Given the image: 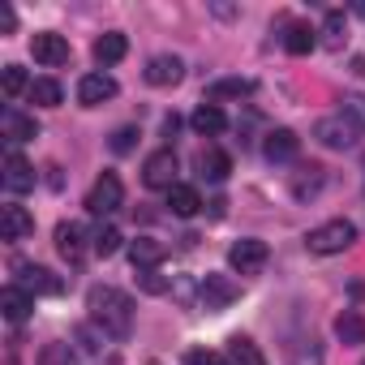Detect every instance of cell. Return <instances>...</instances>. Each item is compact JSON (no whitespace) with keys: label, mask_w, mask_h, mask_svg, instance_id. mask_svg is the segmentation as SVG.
<instances>
[{"label":"cell","mask_w":365,"mask_h":365,"mask_svg":"<svg viewBox=\"0 0 365 365\" xmlns=\"http://www.w3.org/2000/svg\"><path fill=\"white\" fill-rule=\"evenodd\" d=\"M344 39H348V26H344V14H339V9H331V14L322 18V48H331V52H339V48H344Z\"/></svg>","instance_id":"28"},{"label":"cell","mask_w":365,"mask_h":365,"mask_svg":"<svg viewBox=\"0 0 365 365\" xmlns=\"http://www.w3.org/2000/svg\"><path fill=\"white\" fill-rule=\"evenodd\" d=\"M0 31H5V35H14V31H18V14H14L9 5H0Z\"/></svg>","instance_id":"38"},{"label":"cell","mask_w":365,"mask_h":365,"mask_svg":"<svg viewBox=\"0 0 365 365\" xmlns=\"http://www.w3.org/2000/svg\"><path fill=\"white\" fill-rule=\"evenodd\" d=\"M120 202H125V185H120L116 172H103L95 185H91V194H86V211L91 215H112Z\"/></svg>","instance_id":"4"},{"label":"cell","mask_w":365,"mask_h":365,"mask_svg":"<svg viewBox=\"0 0 365 365\" xmlns=\"http://www.w3.org/2000/svg\"><path fill=\"white\" fill-rule=\"evenodd\" d=\"M133 138H138V129H133V125H125V129H116V133H112V150H116V155H125V150H133Z\"/></svg>","instance_id":"35"},{"label":"cell","mask_w":365,"mask_h":365,"mask_svg":"<svg viewBox=\"0 0 365 365\" xmlns=\"http://www.w3.org/2000/svg\"><path fill=\"white\" fill-rule=\"evenodd\" d=\"M228 361H232V365H267L262 348H258L250 335H232V339H228Z\"/></svg>","instance_id":"21"},{"label":"cell","mask_w":365,"mask_h":365,"mask_svg":"<svg viewBox=\"0 0 365 365\" xmlns=\"http://www.w3.org/2000/svg\"><path fill=\"white\" fill-rule=\"evenodd\" d=\"M297 146H301V138H297L292 129H271L267 142H262V150H267L271 163H288V159H297Z\"/></svg>","instance_id":"16"},{"label":"cell","mask_w":365,"mask_h":365,"mask_svg":"<svg viewBox=\"0 0 365 365\" xmlns=\"http://www.w3.org/2000/svg\"><path fill=\"white\" fill-rule=\"evenodd\" d=\"M35 232V215L26 211V207H5V215H0V237L5 241H26Z\"/></svg>","instance_id":"14"},{"label":"cell","mask_w":365,"mask_h":365,"mask_svg":"<svg viewBox=\"0 0 365 365\" xmlns=\"http://www.w3.org/2000/svg\"><path fill=\"white\" fill-rule=\"evenodd\" d=\"M125 52H129V39H125L120 31H108V35L95 43V61H99V65H116V61H125Z\"/></svg>","instance_id":"23"},{"label":"cell","mask_w":365,"mask_h":365,"mask_svg":"<svg viewBox=\"0 0 365 365\" xmlns=\"http://www.w3.org/2000/svg\"><path fill=\"white\" fill-rule=\"evenodd\" d=\"M86 309H91V318L103 327V335H112V339H129V335H133V301H129L120 288L95 284V288L86 292Z\"/></svg>","instance_id":"1"},{"label":"cell","mask_w":365,"mask_h":365,"mask_svg":"<svg viewBox=\"0 0 365 365\" xmlns=\"http://www.w3.org/2000/svg\"><path fill=\"white\" fill-rule=\"evenodd\" d=\"M185 365H232L228 356H215V352H190Z\"/></svg>","instance_id":"36"},{"label":"cell","mask_w":365,"mask_h":365,"mask_svg":"<svg viewBox=\"0 0 365 365\" xmlns=\"http://www.w3.org/2000/svg\"><path fill=\"white\" fill-rule=\"evenodd\" d=\"M142 180H146L150 190H172L176 185V155L172 150H155L142 163Z\"/></svg>","instance_id":"8"},{"label":"cell","mask_w":365,"mask_h":365,"mask_svg":"<svg viewBox=\"0 0 365 365\" xmlns=\"http://www.w3.org/2000/svg\"><path fill=\"white\" fill-rule=\"evenodd\" d=\"M237 297H241V288H237L232 275H215V271H207L202 284H198V301H202V309H228Z\"/></svg>","instance_id":"5"},{"label":"cell","mask_w":365,"mask_h":365,"mask_svg":"<svg viewBox=\"0 0 365 365\" xmlns=\"http://www.w3.org/2000/svg\"><path fill=\"white\" fill-rule=\"evenodd\" d=\"M0 86H5V95H9V99H18L22 91H31V78H26V69H22V65H5V69H0Z\"/></svg>","instance_id":"30"},{"label":"cell","mask_w":365,"mask_h":365,"mask_svg":"<svg viewBox=\"0 0 365 365\" xmlns=\"http://www.w3.org/2000/svg\"><path fill=\"white\" fill-rule=\"evenodd\" d=\"M284 48H288L292 56H305V52H314V48H318V31H314V26H305V22H292V26H288V35H284Z\"/></svg>","instance_id":"22"},{"label":"cell","mask_w":365,"mask_h":365,"mask_svg":"<svg viewBox=\"0 0 365 365\" xmlns=\"http://www.w3.org/2000/svg\"><path fill=\"white\" fill-rule=\"evenodd\" d=\"M138 288H142L146 297H163V292L172 288V279H163L159 271H138Z\"/></svg>","instance_id":"32"},{"label":"cell","mask_w":365,"mask_h":365,"mask_svg":"<svg viewBox=\"0 0 365 365\" xmlns=\"http://www.w3.org/2000/svg\"><path fill=\"white\" fill-rule=\"evenodd\" d=\"M361 133H365V129H356L344 112H339V116H322V120H314V138H318L327 150H352V146L361 142Z\"/></svg>","instance_id":"3"},{"label":"cell","mask_w":365,"mask_h":365,"mask_svg":"<svg viewBox=\"0 0 365 365\" xmlns=\"http://www.w3.org/2000/svg\"><path fill=\"white\" fill-rule=\"evenodd\" d=\"M163 258H168V245H163V241H155V237H138V241H129V262H133L138 271H155Z\"/></svg>","instance_id":"13"},{"label":"cell","mask_w":365,"mask_h":365,"mask_svg":"<svg viewBox=\"0 0 365 365\" xmlns=\"http://www.w3.org/2000/svg\"><path fill=\"white\" fill-rule=\"evenodd\" d=\"M116 250H120V232H116V228H99V232H95V254H99V258H112Z\"/></svg>","instance_id":"33"},{"label":"cell","mask_w":365,"mask_h":365,"mask_svg":"<svg viewBox=\"0 0 365 365\" xmlns=\"http://www.w3.org/2000/svg\"><path fill=\"white\" fill-rule=\"evenodd\" d=\"M352 69H356V73L365 78V56H356V61H352Z\"/></svg>","instance_id":"39"},{"label":"cell","mask_w":365,"mask_h":365,"mask_svg":"<svg viewBox=\"0 0 365 365\" xmlns=\"http://www.w3.org/2000/svg\"><path fill=\"white\" fill-rule=\"evenodd\" d=\"M361 365H365V361H361Z\"/></svg>","instance_id":"41"},{"label":"cell","mask_w":365,"mask_h":365,"mask_svg":"<svg viewBox=\"0 0 365 365\" xmlns=\"http://www.w3.org/2000/svg\"><path fill=\"white\" fill-rule=\"evenodd\" d=\"M31 56H35L39 65H48V69H61V65H69V39L43 31V35L31 39Z\"/></svg>","instance_id":"7"},{"label":"cell","mask_w":365,"mask_h":365,"mask_svg":"<svg viewBox=\"0 0 365 365\" xmlns=\"http://www.w3.org/2000/svg\"><path fill=\"white\" fill-rule=\"evenodd\" d=\"M5 138L9 142H31V138H39V125H35V116H22V112H5Z\"/></svg>","instance_id":"27"},{"label":"cell","mask_w":365,"mask_h":365,"mask_svg":"<svg viewBox=\"0 0 365 365\" xmlns=\"http://www.w3.org/2000/svg\"><path fill=\"white\" fill-rule=\"evenodd\" d=\"M207 95H211V103H220V99H250L254 95V82L250 78H220Z\"/></svg>","instance_id":"25"},{"label":"cell","mask_w":365,"mask_h":365,"mask_svg":"<svg viewBox=\"0 0 365 365\" xmlns=\"http://www.w3.org/2000/svg\"><path fill=\"white\" fill-rule=\"evenodd\" d=\"M78 99H82V108H99V103L116 99V82L108 73H86L78 82Z\"/></svg>","instance_id":"10"},{"label":"cell","mask_w":365,"mask_h":365,"mask_svg":"<svg viewBox=\"0 0 365 365\" xmlns=\"http://www.w3.org/2000/svg\"><path fill=\"white\" fill-rule=\"evenodd\" d=\"M39 365H78V352L69 344H43L39 348Z\"/></svg>","instance_id":"31"},{"label":"cell","mask_w":365,"mask_h":365,"mask_svg":"<svg viewBox=\"0 0 365 365\" xmlns=\"http://www.w3.org/2000/svg\"><path fill=\"white\" fill-rule=\"evenodd\" d=\"M267 258H271L267 241H254V237H245V241H237V245L228 250V267L241 271V275H258V271L267 267Z\"/></svg>","instance_id":"6"},{"label":"cell","mask_w":365,"mask_h":365,"mask_svg":"<svg viewBox=\"0 0 365 365\" xmlns=\"http://www.w3.org/2000/svg\"><path fill=\"white\" fill-rule=\"evenodd\" d=\"M356 241V228L348 224V220H327V224H318L309 237H305V245H309V254H344L348 245Z\"/></svg>","instance_id":"2"},{"label":"cell","mask_w":365,"mask_h":365,"mask_svg":"<svg viewBox=\"0 0 365 365\" xmlns=\"http://www.w3.org/2000/svg\"><path fill=\"white\" fill-rule=\"evenodd\" d=\"M5 190H9V194H31V190H35V168H31L18 150L5 155Z\"/></svg>","instance_id":"9"},{"label":"cell","mask_w":365,"mask_h":365,"mask_svg":"<svg viewBox=\"0 0 365 365\" xmlns=\"http://www.w3.org/2000/svg\"><path fill=\"white\" fill-rule=\"evenodd\" d=\"M180 78H185V61L180 56H150V65H146V82L150 86H176Z\"/></svg>","instance_id":"12"},{"label":"cell","mask_w":365,"mask_h":365,"mask_svg":"<svg viewBox=\"0 0 365 365\" xmlns=\"http://www.w3.org/2000/svg\"><path fill=\"white\" fill-rule=\"evenodd\" d=\"M26 95H31V103H39V108H61V99H65V91H61L56 78H35Z\"/></svg>","instance_id":"26"},{"label":"cell","mask_w":365,"mask_h":365,"mask_svg":"<svg viewBox=\"0 0 365 365\" xmlns=\"http://www.w3.org/2000/svg\"><path fill=\"white\" fill-rule=\"evenodd\" d=\"M339 112H344V116H348V120H352L356 129H365V99H361V95H348Z\"/></svg>","instance_id":"34"},{"label":"cell","mask_w":365,"mask_h":365,"mask_svg":"<svg viewBox=\"0 0 365 365\" xmlns=\"http://www.w3.org/2000/svg\"><path fill=\"white\" fill-rule=\"evenodd\" d=\"M18 271H22V288H26L31 297H35V292H48V297H52V292H61V288H65V284H61V279H56V275H52L48 267H35V262H22Z\"/></svg>","instance_id":"17"},{"label":"cell","mask_w":365,"mask_h":365,"mask_svg":"<svg viewBox=\"0 0 365 365\" xmlns=\"http://www.w3.org/2000/svg\"><path fill=\"white\" fill-rule=\"evenodd\" d=\"M198 168H202V176H211V180H224V176L232 172V159H228L224 150H202V155H198Z\"/></svg>","instance_id":"29"},{"label":"cell","mask_w":365,"mask_h":365,"mask_svg":"<svg viewBox=\"0 0 365 365\" xmlns=\"http://www.w3.org/2000/svg\"><path fill=\"white\" fill-rule=\"evenodd\" d=\"M356 18H365V0H356Z\"/></svg>","instance_id":"40"},{"label":"cell","mask_w":365,"mask_h":365,"mask_svg":"<svg viewBox=\"0 0 365 365\" xmlns=\"http://www.w3.org/2000/svg\"><path fill=\"white\" fill-rule=\"evenodd\" d=\"M168 207H172V215L190 220V215H198V211H202V198H198V190H194V185H172V190H168Z\"/></svg>","instance_id":"19"},{"label":"cell","mask_w":365,"mask_h":365,"mask_svg":"<svg viewBox=\"0 0 365 365\" xmlns=\"http://www.w3.org/2000/svg\"><path fill=\"white\" fill-rule=\"evenodd\" d=\"M78 344H82L86 352H99V348H103V339H99L91 327H78Z\"/></svg>","instance_id":"37"},{"label":"cell","mask_w":365,"mask_h":365,"mask_svg":"<svg viewBox=\"0 0 365 365\" xmlns=\"http://www.w3.org/2000/svg\"><path fill=\"white\" fill-rule=\"evenodd\" d=\"M0 309H5L9 322H22V318L35 309V297H31L26 288H5V292H0Z\"/></svg>","instance_id":"20"},{"label":"cell","mask_w":365,"mask_h":365,"mask_svg":"<svg viewBox=\"0 0 365 365\" xmlns=\"http://www.w3.org/2000/svg\"><path fill=\"white\" fill-rule=\"evenodd\" d=\"M56 250H61V258L69 267H78L86 258V232H82V224H56Z\"/></svg>","instance_id":"11"},{"label":"cell","mask_w":365,"mask_h":365,"mask_svg":"<svg viewBox=\"0 0 365 365\" xmlns=\"http://www.w3.org/2000/svg\"><path fill=\"white\" fill-rule=\"evenodd\" d=\"M335 335H339V344H365V314L344 309L335 318Z\"/></svg>","instance_id":"24"},{"label":"cell","mask_w":365,"mask_h":365,"mask_svg":"<svg viewBox=\"0 0 365 365\" xmlns=\"http://www.w3.org/2000/svg\"><path fill=\"white\" fill-rule=\"evenodd\" d=\"M190 125H194V133L215 138V133H224V129H228V116L220 112V103H202V108L190 116Z\"/></svg>","instance_id":"18"},{"label":"cell","mask_w":365,"mask_h":365,"mask_svg":"<svg viewBox=\"0 0 365 365\" xmlns=\"http://www.w3.org/2000/svg\"><path fill=\"white\" fill-rule=\"evenodd\" d=\"M322 185H327V168L305 163V168L292 176V198H297V202H309V198H318V194H322Z\"/></svg>","instance_id":"15"}]
</instances>
